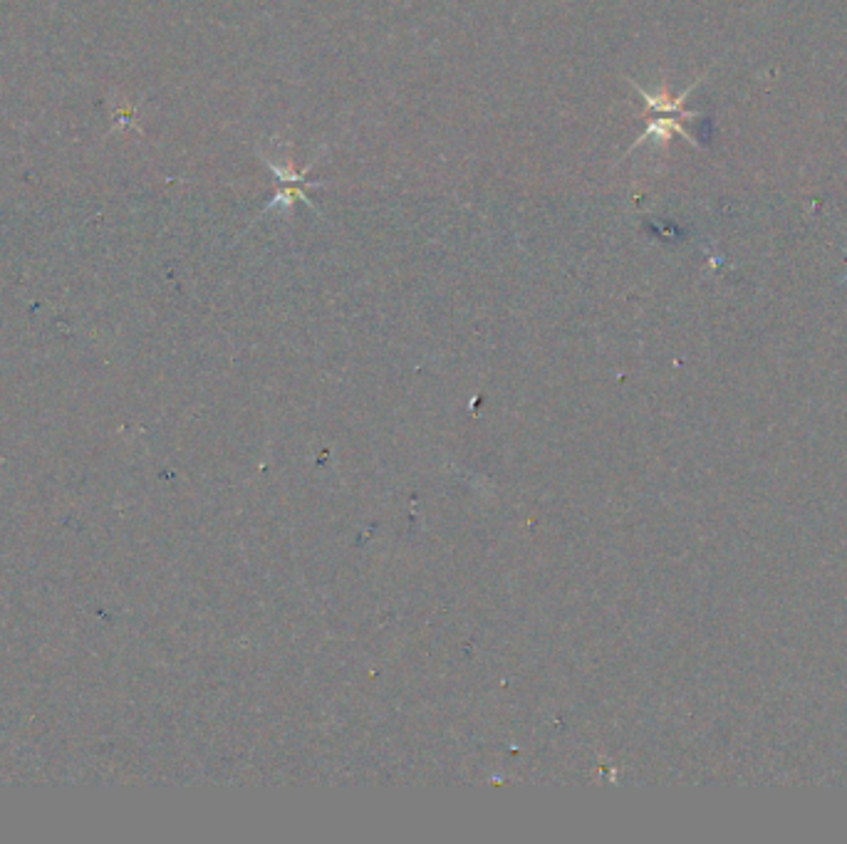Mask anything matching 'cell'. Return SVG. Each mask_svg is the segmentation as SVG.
Masks as SVG:
<instances>
[{"instance_id":"cell-1","label":"cell","mask_w":847,"mask_h":844,"mask_svg":"<svg viewBox=\"0 0 847 844\" xmlns=\"http://www.w3.org/2000/svg\"><path fill=\"white\" fill-rule=\"evenodd\" d=\"M261 156H263V164L268 166V169L273 171L275 176H278L280 189H278V194H275L273 201L265 203V208H263L261 216H258V218H263L265 213L275 211V208H290L295 203V199H300V201L305 203V206L313 208V201L308 199L305 189H308V186H320V181H308V171L313 169L315 161H318V159H313L308 166H305L303 171H298V174H295V171L290 169V164L278 166L273 159H268V156H265V154H261Z\"/></svg>"}]
</instances>
